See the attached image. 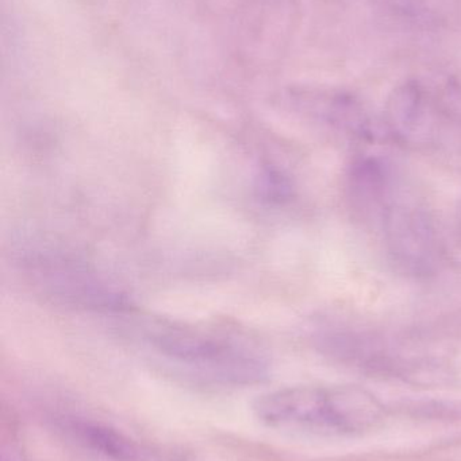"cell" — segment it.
<instances>
[{
  "instance_id": "5",
  "label": "cell",
  "mask_w": 461,
  "mask_h": 461,
  "mask_svg": "<svg viewBox=\"0 0 461 461\" xmlns=\"http://www.w3.org/2000/svg\"><path fill=\"white\" fill-rule=\"evenodd\" d=\"M59 428L73 443L106 461H189V452L171 444L133 438L116 428L80 417H62Z\"/></svg>"
},
{
  "instance_id": "6",
  "label": "cell",
  "mask_w": 461,
  "mask_h": 461,
  "mask_svg": "<svg viewBox=\"0 0 461 461\" xmlns=\"http://www.w3.org/2000/svg\"><path fill=\"white\" fill-rule=\"evenodd\" d=\"M348 191L352 205L365 215L381 213L392 202L389 167L375 157H363L349 167Z\"/></svg>"
},
{
  "instance_id": "7",
  "label": "cell",
  "mask_w": 461,
  "mask_h": 461,
  "mask_svg": "<svg viewBox=\"0 0 461 461\" xmlns=\"http://www.w3.org/2000/svg\"><path fill=\"white\" fill-rule=\"evenodd\" d=\"M259 192L263 199L271 203H283L292 194L291 181L276 169H265L260 175Z\"/></svg>"
},
{
  "instance_id": "1",
  "label": "cell",
  "mask_w": 461,
  "mask_h": 461,
  "mask_svg": "<svg viewBox=\"0 0 461 461\" xmlns=\"http://www.w3.org/2000/svg\"><path fill=\"white\" fill-rule=\"evenodd\" d=\"M124 328L130 340L160 365L183 375L224 386L262 384L270 363L243 335L167 317L130 311Z\"/></svg>"
},
{
  "instance_id": "4",
  "label": "cell",
  "mask_w": 461,
  "mask_h": 461,
  "mask_svg": "<svg viewBox=\"0 0 461 461\" xmlns=\"http://www.w3.org/2000/svg\"><path fill=\"white\" fill-rule=\"evenodd\" d=\"M382 219L394 267L416 278L432 274L440 260V241L427 211L413 203L392 200Z\"/></svg>"
},
{
  "instance_id": "3",
  "label": "cell",
  "mask_w": 461,
  "mask_h": 461,
  "mask_svg": "<svg viewBox=\"0 0 461 461\" xmlns=\"http://www.w3.org/2000/svg\"><path fill=\"white\" fill-rule=\"evenodd\" d=\"M16 263L30 286L51 303L119 316L133 311L129 294L115 279L64 247L27 244Z\"/></svg>"
},
{
  "instance_id": "2",
  "label": "cell",
  "mask_w": 461,
  "mask_h": 461,
  "mask_svg": "<svg viewBox=\"0 0 461 461\" xmlns=\"http://www.w3.org/2000/svg\"><path fill=\"white\" fill-rule=\"evenodd\" d=\"M254 413L275 429L352 435L375 427L383 417V406L357 387L297 386L257 398Z\"/></svg>"
}]
</instances>
